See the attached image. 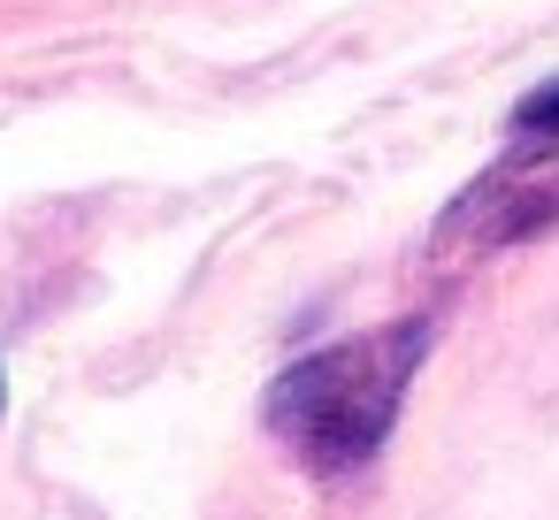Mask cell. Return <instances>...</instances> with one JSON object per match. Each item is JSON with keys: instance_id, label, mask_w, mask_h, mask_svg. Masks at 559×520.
<instances>
[{"instance_id": "cell-1", "label": "cell", "mask_w": 559, "mask_h": 520, "mask_svg": "<svg viewBox=\"0 0 559 520\" xmlns=\"http://www.w3.org/2000/svg\"><path fill=\"white\" fill-rule=\"evenodd\" d=\"M429 344H437V322L429 314H406V322H383L368 337H337V344L292 360L269 383V398H261L269 436L292 444V459L314 467V474L368 467L391 444L399 406H406Z\"/></svg>"}, {"instance_id": "cell-2", "label": "cell", "mask_w": 559, "mask_h": 520, "mask_svg": "<svg viewBox=\"0 0 559 520\" xmlns=\"http://www.w3.org/2000/svg\"><path fill=\"white\" fill-rule=\"evenodd\" d=\"M551 222H559V85H536L506 123V154L444 207L437 253L483 261V253L521 245Z\"/></svg>"}, {"instance_id": "cell-3", "label": "cell", "mask_w": 559, "mask_h": 520, "mask_svg": "<svg viewBox=\"0 0 559 520\" xmlns=\"http://www.w3.org/2000/svg\"><path fill=\"white\" fill-rule=\"evenodd\" d=\"M0 413H9V375H0Z\"/></svg>"}]
</instances>
